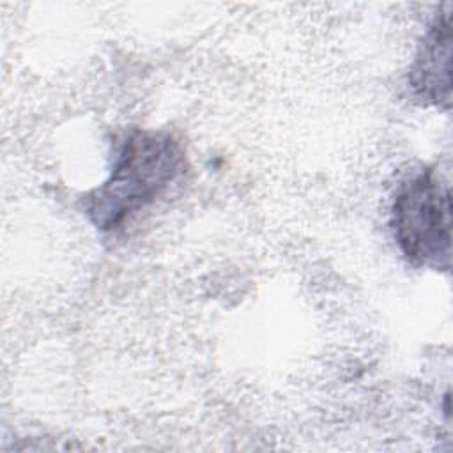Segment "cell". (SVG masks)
I'll return each mask as SVG.
<instances>
[{
  "instance_id": "1",
  "label": "cell",
  "mask_w": 453,
  "mask_h": 453,
  "mask_svg": "<svg viewBox=\"0 0 453 453\" xmlns=\"http://www.w3.org/2000/svg\"><path fill=\"white\" fill-rule=\"evenodd\" d=\"M184 170V152L166 133L134 131L122 143L104 184L85 198L99 230H113L150 205Z\"/></svg>"
},
{
  "instance_id": "2",
  "label": "cell",
  "mask_w": 453,
  "mask_h": 453,
  "mask_svg": "<svg viewBox=\"0 0 453 453\" xmlns=\"http://www.w3.org/2000/svg\"><path fill=\"white\" fill-rule=\"evenodd\" d=\"M391 228L409 262L448 271L451 258L449 184L430 168L403 180L391 203Z\"/></svg>"
},
{
  "instance_id": "3",
  "label": "cell",
  "mask_w": 453,
  "mask_h": 453,
  "mask_svg": "<svg viewBox=\"0 0 453 453\" xmlns=\"http://www.w3.org/2000/svg\"><path fill=\"white\" fill-rule=\"evenodd\" d=\"M409 88L423 104L448 110L451 104V25L449 11L432 21L409 71Z\"/></svg>"
}]
</instances>
